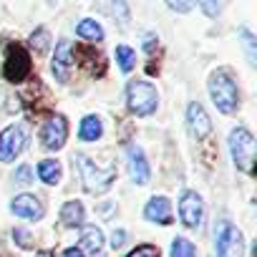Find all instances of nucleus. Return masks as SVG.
Here are the masks:
<instances>
[{"label": "nucleus", "mask_w": 257, "mask_h": 257, "mask_svg": "<svg viewBox=\"0 0 257 257\" xmlns=\"http://www.w3.org/2000/svg\"><path fill=\"white\" fill-rule=\"evenodd\" d=\"M126 257H159V249L154 244H139L137 249H132Z\"/></svg>", "instance_id": "obj_24"}, {"label": "nucleus", "mask_w": 257, "mask_h": 257, "mask_svg": "<svg viewBox=\"0 0 257 257\" xmlns=\"http://www.w3.org/2000/svg\"><path fill=\"white\" fill-rule=\"evenodd\" d=\"M66 137H68V123L61 113L51 116L43 126V132H41V142L46 149H61L66 144Z\"/></svg>", "instance_id": "obj_8"}, {"label": "nucleus", "mask_w": 257, "mask_h": 257, "mask_svg": "<svg viewBox=\"0 0 257 257\" xmlns=\"http://www.w3.org/2000/svg\"><path fill=\"white\" fill-rule=\"evenodd\" d=\"M209 96H212L214 106L222 113H234L237 111V106H239V91H237L234 76L227 68H219V71L212 73V78H209Z\"/></svg>", "instance_id": "obj_1"}, {"label": "nucleus", "mask_w": 257, "mask_h": 257, "mask_svg": "<svg viewBox=\"0 0 257 257\" xmlns=\"http://www.w3.org/2000/svg\"><path fill=\"white\" fill-rule=\"evenodd\" d=\"M194 244L187 239V237H177L172 242V257H194Z\"/></svg>", "instance_id": "obj_23"}, {"label": "nucleus", "mask_w": 257, "mask_h": 257, "mask_svg": "<svg viewBox=\"0 0 257 257\" xmlns=\"http://www.w3.org/2000/svg\"><path fill=\"white\" fill-rule=\"evenodd\" d=\"M116 61H118V68L123 73H128L137 66V51L128 48V46H116Z\"/></svg>", "instance_id": "obj_20"}, {"label": "nucleus", "mask_w": 257, "mask_h": 257, "mask_svg": "<svg viewBox=\"0 0 257 257\" xmlns=\"http://www.w3.org/2000/svg\"><path fill=\"white\" fill-rule=\"evenodd\" d=\"M199 8H202L207 16H217V13H219V6H214V3H199Z\"/></svg>", "instance_id": "obj_28"}, {"label": "nucleus", "mask_w": 257, "mask_h": 257, "mask_svg": "<svg viewBox=\"0 0 257 257\" xmlns=\"http://www.w3.org/2000/svg\"><path fill=\"white\" fill-rule=\"evenodd\" d=\"M123 239H126V232H123V229H113V234H111V247H113V249L121 247Z\"/></svg>", "instance_id": "obj_27"}, {"label": "nucleus", "mask_w": 257, "mask_h": 257, "mask_svg": "<svg viewBox=\"0 0 257 257\" xmlns=\"http://www.w3.org/2000/svg\"><path fill=\"white\" fill-rule=\"evenodd\" d=\"M63 257H83V249H81V247H68V249L63 252Z\"/></svg>", "instance_id": "obj_31"}, {"label": "nucleus", "mask_w": 257, "mask_h": 257, "mask_svg": "<svg viewBox=\"0 0 257 257\" xmlns=\"http://www.w3.org/2000/svg\"><path fill=\"white\" fill-rule=\"evenodd\" d=\"M217 254L219 257H242L244 254V237L237 227L222 224L217 232Z\"/></svg>", "instance_id": "obj_6"}, {"label": "nucleus", "mask_w": 257, "mask_h": 257, "mask_svg": "<svg viewBox=\"0 0 257 257\" xmlns=\"http://www.w3.org/2000/svg\"><path fill=\"white\" fill-rule=\"evenodd\" d=\"M38 177L46 182V184H58L61 182V164L53 162V159H43L38 164Z\"/></svg>", "instance_id": "obj_18"}, {"label": "nucleus", "mask_w": 257, "mask_h": 257, "mask_svg": "<svg viewBox=\"0 0 257 257\" xmlns=\"http://www.w3.org/2000/svg\"><path fill=\"white\" fill-rule=\"evenodd\" d=\"M3 76L11 83H21V81H26L31 76V56L26 53V48H21V46H11L8 48Z\"/></svg>", "instance_id": "obj_5"}, {"label": "nucleus", "mask_w": 257, "mask_h": 257, "mask_svg": "<svg viewBox=\"0 0 257 257\" xmlns=\"http://www.w3.org/2000/svg\"><path fill=\"white\" fill-rule=\"evenodd\" d=\"M13 179H16V184H31V182H33V172H31V167H18L16 174H13Z\"/></svg>", "instance_id": "obj_26"}, {"label": "nucleus", "mask_w": 257, "mask_h": 257, "mask_svg": "<svg viewBox=\"0 0 257 257\" xmlns=\"http://www.w3.org/2000/svg\"><path fill=\"white\" fill-rule=\"evenodd\" d=\"M101 134H103V126H101L98 116H86L81 121V128H78V139L81 142H96Z\"/></svg>", "instance_id": "obj_17"}, {"label": "nucleus", "mask_w": 257, "mask_h": 257, "mask_svg": "<svg viewBox=\"0 0 257 257\" xmlns=\"http://www.w3.org/2000/svg\"><path fill=\"white\" fill-rule=\"evenodd\" d=\"M73 63H76V58H73V46H71L68 41H61V43L56 46V53H53V73H56V78H58L61 83L68 81V73H71Z\"/></svg>", "instance_id": "obj_10"}, {"label": "nucleus", "mask_w": 257, "mask_h": 257, "mask_svg": "<svg viewBox=\"0 0 257 257\" xmlns=\"http://www.w3.org/2000/svg\"><path fill=\"white\" fill-rule=\"evenodd\" d=\"M76 33H78L81 38H86V41H103V28H101L96 21H91V18H83V21L76 26Z\"/></svg>", "instance_id": "obj_19"}, {"label": "nucleus", "mask_w": 257, "mask_h": 257, "mask_svg": "<svg viewBox=\"0 0 257 257\" xmlns=\"http://www.w3.org/2000/svg\"><path fill=\"white\" fill-rule=\"evenodd\" d=\"M187 121H189V128H192V134H194L197 139H204V137L212 132V121H209L204 106L197 103V101L189 103V108H187Z\"/></svg>", "instance_id": "obj_13"}, {"label": "nucleus", "mask_w": 257, "mask_h": 257, "mask_svg": "<svg viewBox=\"0 0 257 257\" xmlns=\"http://www.w3.org/2000/svg\"><path fill=\"white\" fill-rule=\"evenodd\" d=\"M154 41H157V36H154V33H147V36H144V48H147V53H152V51H154Z\"/></svg>", "instance_id": "obj_29"}, {"label": "nucleus", "mask_w": 257, "mask_h": 257, "mask_svg": "<svg viewBox=\"0 0 257 257\" xmlns=\"http://www.w3.org/2000/svg\"><path fill=\"white\" fill-rule=\"evenodd\" d=\"M81 247L88 249L91 254H101V249H103V234H101V229L98 227H83V232H81Z\"/></svg>", "instance_id": "obj_16"}, {"label": "nucleus", "mask_w": 257, "mask_h": 257, "mask_svg": "<svg viewBox=\"0 0 257 257\" xmlns=\"http://www.w3.org/2000/svg\"><path fill=\"white\" fill-rule=\"evenodd\" d=\"M11 212L16 217H23V219H41L43 217V204L38 197L33 194H18L13 202H11Z\"/></svg>", "instance_id": "obj_11"}, {"label": "nucleus", "mask_w": 257, "mask_h": 257, "mask_svg": "<svg viewBox=\"0 0 257 257\" xmlns=\"http://www.w3.org/2000/svg\"><path fill=\"white\" fill-rule=\"evenodd\" d=\"M126 103L137 116H152L159 106L157 88L149 81H132L126 86Z\"/></svg>", "instance_id": "obj_2"}, {"label": "nucleus", "mask_w": 257, "mask_h": 257, "mask_svg": "<svg viewBox=\"0 0 257 257\" xmlns=\"http://www.w3.org/2000/svg\"><path fill=\"white\" fill-rule=\"evenodd\" d=\"M229 152H232L234 164L242 172L252 174V169H254V137L247 132L244 126H237L234 132L229 134Z\"/></svg>", "instance_id": "obj_4"}, {"label": "nucleus", "mask_w": 257, "mask_h": 257, "mask_svg": "<svg viewBox=\"0 0 257 257\" xmlns=\"http://www.w3.org/2000/svg\"><path fill=\"white\" fill-rule=\"evenodd\" d=\"M26 147V132L21 126H8L0 132V162H13Z\"/></svg>", "instance_id": "obj_7"}, {"label": "nucleus", "mask_w": 257, "mask_h": 257, "mask_svg": "<svg viewBox=\"0 0 257 257\" xmlns=\"http://www.w3.org/2000/svg\"><path fill=\"white\" fill-rule=\"evenodd\" d=\"M83 204L81 202H66L63 204V209H61V222L66 224V227H81L83 224Z\"/></svg>", "instance_id": "obj_15"}, {"label": "nucleus", "mask_w": 257, "mask_h": 257, "mask_svg": "<svg viewBox=\"0 0 257 257\" xmlns=\"http://www.w3.org/2000/svg\"><path fill=\"white\" fill-rule=\"evenodd\" d=\"M239 41H242V48H244V53H247L249 66H254V63H257V41H254V36H252L247 28H239Z\"/></svg>", "instance_id": "obj_21"}, {"label": "nucleus", "mask_w": 257, "mask_h": 257, "mask_svg": "<svg viewBox=\"0 0 257 257\" xmlns=\"http://www.w3.org/2000/svg\"><path fill=\"white\" fill-rule=\"evenodd\" d=\"M169 8H172V11H179V13H189V11H192L189 3H169Z\"/></svg>", "instance_id": "obj_30"}, {"label": "nucleus", "mask_w": 257, "mask_h": 257, "mask_svg": "<svg viewBox=\"0 0 257 257\" xmlns=\"http://www.w3.org/2000/svg\"><path fill=\"white\" fill-rule=\"evenodd\" d=\"M13 239H16L18 247H23V249H31V247H33V237H31V232H26V229H13Z\"/></svg>", "instance_id": "obj_25"}, {"label": "nucleus", "mask_w": 257, "mask_h": 257, "mask_svg": "<svg viewBox=\"0 0 257 257\" xmlns=\"http://www.w3.org/2000/svg\"><path fill=\"white\" fill-rule=\"evenodd\" d=\"M128 174H132V179L137 184H149L152 169H149V162L139 147H128Z\"/></svg>", "instance_id": "obj_12"}, {"label": "nucleus", "mask_w": 257, "mask_h": 257, "mask_svg": "<svg viewBox=\"0 0 257 257\" xmlns=\"http://www.w3.org/2000/svg\"><path fill=\"white\" fill-rule=\"evenodd\" d=\"M202 197L197 192H184L179 202V217L187 227H199L202 222Z\"/></svg>", "instance_id": "obj_9"}, {"label": "nucleus", "mask_w": 257, "mask_h": 257, "mask_svg": "<svg viewBox=\"0 0 257 257\" xmlns=\"http://www.w3.org/2000/svg\"><path fill=\"white\" fill-rule=\"evenodd\" d=\"M76 169L81 174V182H83L86 192H91V194H103L116 179V169L113 167L111 169H98L91 159H86L81 154L76 157Z\"/></svg>", "instance_id": "obj_3"}, {"label": "nucleus", "mask_w": 257, "mask_h": 257, "mask_svg": "<svg viewBox=\"0 0 257 257\" xmlns=\"http://www.w3.org/2000/svg\"><path fill=\"white\" fill-rule=\"evenodd\" d=\"M144 217L149 222H157V224H169L172 222V204L167 197H152L144 207Z\"/></svg>", "instance_id": "obj_14"}, {"label": "nucleus", "mask_w": 257, "mask_h": 257, "mask_svg": "<svg viewBox=\"0 0 257 257\" xmlns=\"http://www.w3.org/2000/svg\"><path fill=\"white\" fill-rule=\"evenodd\" d=\"M48 46H51V33H48L46 28L33 31V36H31V48L41 56V53H46V51H48Z\"/></svg>", "instance_id": "obj_22"}]
</instances>
